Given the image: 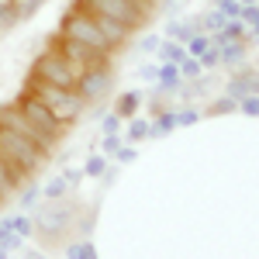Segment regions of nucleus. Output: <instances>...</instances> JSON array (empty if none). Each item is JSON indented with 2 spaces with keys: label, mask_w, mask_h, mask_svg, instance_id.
Listing matches in <instances>:
<instances>
[{
  "label": "nucleus",
  "mask_w": 259,
  "mask_h": 259,
  "mask_svg": "<svg viewBox=\"0 0 259 259\" xmlns=\"http://www.w3.org/2000/svg\"><path fill=\"white\" fill-rule=\"evenodd\" d=\"M0 156L11 162L18 173H24V177L38 173L41 166L49 162V152L45 149H38L35 142H28V139H21L18 132L4 128V124H0Z\"/></svg>",
  "instance_id": "1"
},
{
  "label": "nucleus",
  "mask_w": 259,
  "mask_h": 259,
  "mask_svg": "<svg viewBox=\"0 0 259 259\" xmlns=\"http://www.w3.org/2000/svg\"><path fill=\"white\" fill-rule=\"evenodd\" d=\"M28 94H35V97L62 121V124H73V121L83 114V104L87 100L76 94V90H62V87H52V83L38 80V76H31L28 80Z\"/></svg>",
  "instance_id": "2"
},
{
  "label": "nucleus",
  "mask_w": 259,
  "mask_h": 259,
  "mask_svg": "<svg viewBox=\"0 0 259 259\" xmlns=\"http://www.w3.org/2000/svg\"><path fill=\"white\" fill-rule=\"evenodd\" d=\"M62 35L66 38H76V41H83V45H90V49H97V52H111L114 45L107 41V35L97 28V21H94V14L83 7V4H76L66 18H62Z\"/></svg>",
  "instance_id": "3"
},
{
  "label": "nucleus",
  "mask_w": 259,
  "mask_h": 259,
  "mask_svg": "<svg viewBox=\"0 0 259 259\" xmlns=\"http://www.w3.org/2000/svg\"><path fill=\"white\" fill-rule=\"evenodd\" d=\"M83 7H90L94 14H104V18H114L118 24H124L128 31L139 28L145 21V11H149V0H76Z\"/></svg>",
  "instance_id": "4"
},
{
  "label": "nucleus",
  "mask_w": 259,
  "mask_h": 259,
  "mask_svg": "<svg viewBox=\"0 0 259 259\" xmlns=\"http://www.w3.org/2000/svg\"><path fill=\"white\" fill-rule=\"evenodd\" d=\"M49 52H59L62 59L76 69V76H80L83 69H90V66L107 62V52H97V49H90V45H83V41H76V38H66L62 31H59V35H52V41H49Z\"/></svg>",
  "instance_id": "5"
},
{
  "label": "nucleus",
  "mask_w": 259,
  "mask_h": 259,
  "mask_svg": "<svg viewBox=\"0 0 259 259\" xmlns=\"http://www.w3.org/2000/svg\"><path fill=\"white\" fill-rule=\"evenodd\" d=\"M31 76H38V80L52 83V87H62V90H76V69L69 66V62L62 59L59 52H41L38 59H35V69H31Z\"/></svg>",
  "instance_id": "6"
},
{
  "label": "nucleus",
  "mask_w": 259,
  "mask_h": 259,
  "mask_svg": "<svg viewBox=\"0 0 259 259\" xmlns=\"http://www.w3.org/2000/svg\"><path fill=\"white\" fill-rule=\"evenodd\" d=\"M14 107H18V111H21V114H24L28 121H31V124H35L38 132L52 135L56 142H59V135L66 132V124H62V121L56 118V114H52V111H49V107H45V104H41L35 94H28V90H24V94L14 100Z\"/></svg>",
  "instance_id": "7"
},
{
  "label": "nucleus",
  "mask_w": 259,
  "mask_h": 259,
  "mask_svg": "<svg viewBox=\"0 0 259 259\" xmlns=\"http://www.w3.org/2000/svg\"><path fill=\"white\" fill-rule=\"evenodd\" d=\"M0 124H4V128H11V132H18L21 139L35 142L38 149H45V152L52 156V149H56V139H52V135H45V132H38V128H35V124H31V121L24 118L18 107H14V104H0Z\"/></svg>",
  "instance_id": "8"
},
{
  "label": "nucleus",
  "mask_w": 259,
  "mask_h": 259,
  "mask_svg": "<svg viewBox=\"0 0 259 259\" xmlns=\"http://www.w3.org/2000/svg\"><path fill=\"white\" fill-rule=\"evenodd\" d=\"M107 83H111V73H107V62H100V66H90V69H83L80 80H76V94L83 100H97L107 94Z\"/></svg>",
  "instance_id": "9"
},
{
  "label": "nucleus",
  "mask_w": 259,
  "mask_h": 259,
  "mask_svg": "<svg viewBox=\"0 0 259 259\" xmlns=\"http://www.w3.org/2000/svg\"><path fill=\"white\" fill-rule=\"evenodd\" d=\"M24 180H28L24 173H18L11 162L0 156V200H11L14 194H18V187L24 183Z\"/></svg>",
  "instance_id": "10"
},
{
  "label": "nucleus",
  "mask_w": 259,
  "mask_h": 259,
  "mask_svg": "<svg viewBox=\"0 0 259 259\" xmlns=\"http://www.w3.org/2000/svg\"><path fill=\"white\" fill-rule=\"evenodd\" d=\"M7 4H11V11H14V18H18V24H21V21L31 18L45 0H7Z\"/></svg>",
  "instance_id": "11"
},
{
  "label": "nucleus",
  "mask_w": 259,
  "mask_h": 259,
  "mask_svg": "<svg viewBox=\"0 0 259 259\" xmlns=\"http://www.w3.org/2000/svg\"><path fill=\"white\" fill-rule=\"evenodd\" d=\"M221 59L225 62H239L242 59V52H245V45H242V38H228V41H221Z\"/></svg>",
  "instance_id": "12"
},
{
  "label": "nucleus",
  "mask_w": 259,
  "mask_h": 259,
  "mask_svg": "<svg viewBox=\"0 0 259 259\" xmlns=\"http://www.w3.org/2000/svg\"><path fill=\"white\" fill-rule=\"evenodd\" d=\"M239 21L245 28H252V35H259V4H242Z\"/></svg>",
  "instance_id": "13"
},
{
  "label": "nucleus",
  "mask_w": 259,
  "mask_h": 259,
  "mask_svg": "<svg viewBox=\"0 0 259 259\" xmlns=\"http://www.w3.org/2000/svg\"><path fill=\"white\" fill-rule=\"evenodd\" d=\"M162 59L166 62H183L187 59V49H183V45H177V41H166V45H162Z\"/></svg>",
  "instance_id": "14"
},
{
  "label": "nucleus",
  "mask_w": 259,
  "mask_h": 259,
  "mask_svg": "<svg viewBox=\"0 0 259 259\" xmlns=\"http://www.w3.org/2000/svg\"><path fill=\"white\" fill-rule=\"evenodd\" d=\"M135 107H139V94H124L118 104V118H132L135 114Z\"/></svg>",
  "instance_id": "15"
},
{
  "label": "nucleus",
  "mask_w": 259,
  "mask_h": 259,
  "mask_svg": "<svg viewBox=\"0 0 259 259\" xmlns=\"http://www.w3.org/2000/svg\"><path fill=\"white\" fill-rule=\"evenodd\" d=\"M14 24H18V18H14V11H11V4L0 0V31H11Z\"/></svg>",
  "instance_id": "16"
},
{
  "label": "nucleus",
  "mask_w": 259,
  "mask_h": 259,
  "mask_svg": "<svg viewBox=\"0 0 259 259\" xmlns=\"http://www.w3.org/2000/svg\"><path fill=\"white\" fill-rule=\"evenodd\" d=\"M159 80L166 83V87H173V83H180V66H177V62H166V66L159 69Z\"/></svg>",
  "instance_id": "17"
},
{
  "label": "nucleus",
  "mask_w": 259,
  "mask_h": 259,
  "mask_svg": "<svg viewBox=\"0 0 259 259\" xmlns=\"http://www.w3.org/2000/svg\"><path fill=\"white\" fill-rule=\"evenodd\" d=\"M218 11L225 14V18H239V14H242V4H239V0H218Z\"/></svg>",
  "instance_id": "18"
},
{
  "label": "nucleus",
  "mask_w": 259,
  "mask_h": 259,
  "mask_svg": "<svg viewBox=\"0 0 259 259\" xmlns=\"http://www.w3.org/2000/svg\"><path fill=\"white\" fill-rule=\"evenodd\" d=\"M200 69H204V66H200L197 56H194V59H183V62H180V76H197Z\"/></svg>",
  "instance_id": "19"
},
{
  "label": "nucleus",
  "mask_w": 259,
  "mask_h": 259,
  "mask_svg": "<svg viewBox=\"0 0 259 259\" xmlns=\"http://www.w3.org/2000/svg\"><path fill=\"white\" fill-rule=\"evenodd\" d=\"M207 49H211V41L204 38V35H194V38H190V56H204Z\"/></svg>",
  "instance_id": "20"
},
{
  "label": "nucleus",
  "mask_w": 259,
  "mask_h": 259,
  "mask_svg": "<svg viewBox=\"0 0 259 259\" xmlns=\"http://www.w3.org/2000/svg\"><path fill=\"white\" fill-rule=\"evenodd\" d=\"M225 14H221V11H214V14H207V21H204V28H207V31H221V28H225Z\"/></svg>",
  "instance_id": "21"
},
{
  "label": "nucleus",
  "mask_w": 259,
  "mask_h": 259,
  "mask_svg": "<svg viewBox=\"0 0 259 259\" xmlns=\"http://www.w3.org/2000/svg\"><path fill=\"white\" fill-rule=\"evenodd\" d=\"M66 187H69V183H66V180H52V183H49V187H45V194H49V197H52V200H59L62 194H66Z\"/></svg>",
  "instance_id": "22"
},
{
  "label": "nucleus",
  "mask_w": 259,
  "mask_h": 259,
  "mask_svg": "<svg viewBox=\"0 0 259 259\" xmlns=\"http://www.w3.org/2000/svg\"><path fill=\"white\" fill-rule=\"evenodd\" d=\"M66 225V214H41V228H59Z\"/></svg>",
  "instance_id": "23"
},
{
  "label": "nucleus",
  "mask_w": 259,
  "mask_h": 259,
  "mask_svg": "<svg viewBox=\"0 0 259 259\" xmlns=\"http://www.w3.org/2000/svg\"><path fill=\"white\" fill-rule=\"evenodd\" d=\"M69 259H94V252H90V245H73Z\"/></svg>",
  "instance_id": "24"
},
{
  "label": "nucleus",
  "mask_w": 259,
  "mask_h": 259,
  "mask_svg": "<svg viewBox=\"0 0 259 259\" xmlns=\"http://www.w3.org/2000/svg\"><path fill=\"white\" fill-rule=\"evenodd\" d=\"M87 173H90V177H100V173H104V159H100V156H94V159L87 162Z\"/></svg>",
  "instance_id": "25"
},
{
  "label": "nucleus",
  "mask_w": 259,
  "mask_h": 259,
  "mask_svg": "<svg viewBox=\"0 0 259 259\" xmlns=\"http://www.w3.org/2000/svg\"><path fill=\"white\" fill-rule=\"evenodd\" d=\"M169 35H177V38H194V28H187V24H173Z\"/></svg>",
  "instance_id": "26"
},
{
  "label": "nucleus",
  "mask_w": 259,
  "mask_h": 259,
  "mask_svg": "<svg viewBox=\"0 0 259 259\" xmlns=\"http://www.w3.org/2000/svg\"><path fill=\"white\" fill-rule=\"evenodd\" d=\"M118 128H121V118H118V114H111V118L104 121V132H107V135H114Z\"/></svg>",
  "instance_id": "27"
},
{
  "label": "nucleus",
  "mask_w": 259,
  "mask_h": 259,
  "mask_svg": "<svg viewBox=\"0 0 259 259\" xmlns=\"http://www.w3.org/2000/svg\"><path fill=\"white\" fill-rule=\"evenodd\" d=\"M142 49H145V52H156V49H159V38H156V35H145V38H142Z\"/></svg>",
  "instance_id": "28"
},
{
  "label": "nucleus",
  "mask_w": 259,
  "mask_h": 259,
  "mask_svg": "<svg viewBox=\"0 0 259 259\" xmlns=\"http://www.w3.org/2000/svg\"><path fill=\"white\" fill-rule=\"evenodd\" d=\"M242 107H245L249 114H259V97H245V100H242Z\"/></svg>",
  "instance_id": "29"
},
{
  "label": "nucleus",
  "mask_w": 259,
  "mask_h": 259,
  "mask_svg": "<svg viewBox=\"0 0 259 259\" xmlns=\"http://www.w3.org/2000/svg\"><path fill=\"white\" fill-rule=\"evenodd\" d=\"M145 132H149V124H145V121H135V124H132V139H142Z\"/></svg>",
  "instance_id": "30"
},
{
  "label": "nucleus",
  "mask_w": 259,
  "mask_h": 259,
  "mask_svg": "<svg viewBox=\"0 0 259 259\" xmlns=\"http://www.w3.org/2000/svg\"><path fill=\"white\" fill-rule=\"evenodd\" d=\"M169 124H177V118H173V114H162V118H159V128H169Z\"/></svg>",
  "instance_id": "31"
},
{
  "label": "nucleus",
  "mask_w": 259,
  "mask_h": 259,
  "mask_svg": "<svg viewBox=\"0 0 259 259\" xmlns=\"http://www.w3.org/2000/svg\"><path fill=\"white\" fill-rule=\"evenodd\" d=\"M104 145H107V152H118V139H114V135H107V142H104Z\"/></svg>",
  "instance_id": "32"
},
{
  "label": "nucleus",
  "mask_w": 259,
  "mask_h": 259,
  "mask_svg": "<svg viewBox=\"0 0 259 259\" xmlns=\"http://www.w3.org/2000/svg\"><path fill=\"white\" fill-rule=\"evenodd\" d=\"M0 259H7V249H0Z\"/></svg>",
  "instance_id": "33"
},
{
  "label": "nucleus",
  "mask_w": 259,
  "mask_h": 259,
  "mask_svg": "<svg viewBox=\"0 0 259 259\" xmlns=\"http://www.w3.org/2000/svg\"><path fill=\"white\" fill-rule=\"evenodd\" d=\"M239 4H259V0H239Z\"/></svg>",
  "instance_id": "34"
}]
</instances>
